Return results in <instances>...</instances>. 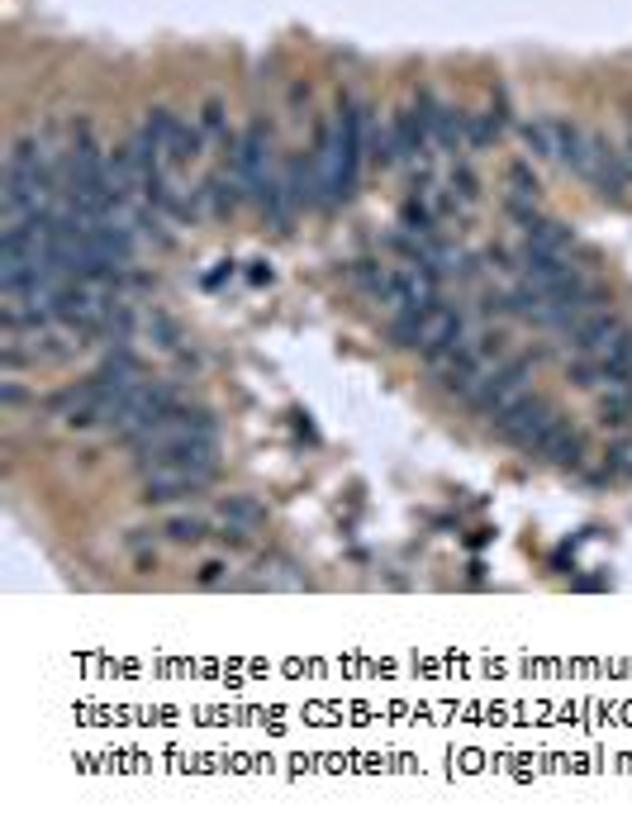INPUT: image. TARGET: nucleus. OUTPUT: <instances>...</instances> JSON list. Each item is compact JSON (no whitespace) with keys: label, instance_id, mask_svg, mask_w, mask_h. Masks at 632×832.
Wrapping results in <instances>:
<instances>
[{"label":"nucleus","instance_id":"obj_1","mask_svg":"<svg viewBox=\"0 0 632 832\" xmlns=\"http://www.w3.org/2000/svg\"><path fill=\"white\" fill-rule=\"evenodd\" d=\"M494 429H500V437L509 447H519V452H529V457H547L552 443L570 429V419L556 410L552 400H542V396H523L514 410H509L504 419H494Z\"/></svg>","mask_w":632,"mask_h":832},{"label":"nucleus","instance_id":"obj_2","mask_svg":"<svg viewBox=\"0 0 632 832\" xmlns=\"http://www.w3.org/2000/svg\"><path fill=\"white\" fill-rule=\"evenodd\" d=\"M529 386H533V357H509V361H500L486 381H480V390L466 404L480 414V419H504L514 404L529 396Z\"/></svg>","mask_w":632,"mask_h":832},{"label":"nucleus","instance_id":"obj_3","mask_svg":"<svg viewBox=\"0 0 632 832\" xmlns=\"http://www.w3.org/2000/svg\"><path fill=\"white\" fill-rule=\"evenodd\" d=\"M590 186L604 195V201H613V205H628V195H632V166H628V158L623 153H613L609 148V139H590V162H585V172H580Z\"/></svg>","mask_w":632,"mask_h":832},{"label":"nucleus","instance_id":"obj_4","mask_svg":"<svg viewBox=\"0 0 632 832\" xmlns=\"http://www.w3.org/2000/svg\"><path fill=\"white\" fill-rule=\"evenodd\" d=\"M215 472H195V466H157V472H143V499L148 505H172V499H190L200 495Z\"/></svg>","mask_w":632,"mask_h":832},{"label":"nucleus","instance_id":"obj_5","mask_svg":"<svg viewBox=\"0 0 632 832\" xmlns=\"http://www.w3.org/2000/svg\"><path fill=\"white\" fill-rule=\"evenodd\" d=\"M466 333H471V324H466V310L457 305H438L424 320V333H418V353H424V361L433 367V361H443L451 347H457Z\"/></svg>","mask_w":632,"mask_h":832},{"label":"nucleus","instance_id":"obj_6","mask_svg":"<svg viewBox=\"0 0 632 832\" xmlns=\"http://www.w3.org/2000/svg\"><path fill=\"white\" fill-rule=\"evenodd\" d=\"M623 328V320L613 310H595L590 320H580L566 333L570 338V357H604V347L613 343V333Z\"/></svg>","mask_w":632,"mask_h":832},{"label":"nucleus","instance_id":"obj_7","mask_svg":"<svg viewBox=\"0 0 632 832\" xmlns=\"http://www.w3.org/2000/svg\"><path fill=\"white\" fill-rule=\"evenodd\" d=\"M219 519H224V538L229 542H248L252 528H262V505L258 499H248V495H224L219 499Z\"/></svg>","mask_w":632,"mask_h":832},{"label":"nucleus","instance_id":"obj_8","mask_svg":"<svg viewBox=\"0 0 632 832\" xmlns=\"http://www.w3.org/2000/svg\"><path fill=\"white\" fill-rule=\"evenodd\" d=\"M552 139H556V162H566L570 172H585V162H590V129H580L576 119H552Z\"/></svg>","mask_w":632,"mask_h":832},{"label":"nucleus","instance_id":"obj_9","mask_svg":"<svg viewBox=\"0 0 632 832\" xmlns=\"http://www.w3.org/2000/svg\"><path fill=\"white\" fill-rule=\"evenodd\" d=\"M243 195H248V191H243V181H238L233 172H215V176H209L200 191H195V201H200V205H205L215 219H229L233 209H238V201H243Z\"/></svg>","mask_w":632,"mask_h":832},{"label":"nucleus","instance_id":"obj_10","mask_svg":"<svg viewBox=\"0 0 632 832\" xmlns=\"http://www.w3.org/2000/svg\"><path fill=\"white\" fill-rule=\"evenodd\" d=\"M523 234H529V244L523 248H537V252H570L576 248V229L562 224V219H537L533 229H523Z\"/></svg>","mask_w":632,"mask_h":832},{"label":"nucleus","instance_id":"obj_11","mask_svg":"<svg viewBox=\"0 0 632 832\" xmlns=\"http://www.w3.org/2000/svg\"><path fill=\"white\" fill-rule=\"evenodd\" d=\"M599 423L604 429H628L632 423V386H609L599 396Z\"/></svg>","mask_w":632,"mask_h":832},{"label":"nucleus","instance_id":"obj_12","mask_svg":"<svg viewBox=\"0 0 632 832\" xmlns=\"http://www.w3.org/2000/svg\"><path fill=\"white\" fill-rule=\"evenodd\" d=\"M176 129H181V119H176L172 110H162V105H157V110H148V119H143V133H148V143H153L162 158L172 153V143H176Z\"/></svg>","mask_w":632,"mask_h":832},{"label":"nucleus","instance_id":"obj_13","mask_svg":"<svg viewBox=\"0 0 632 832\" xmlns=\"http://www.w3.org/2000/svg\"><path fill=\"white\" fill-rule=\"evenodd\" d=\"M195 125H200V133H205V143H229V105L224 100H215L209 96L205 105H200V115H195Z\"/></svg>","mask_w":632,"mask_h":832},{"label":"nucleus","instance_id":"obj_14","mask_svg":"<svg viewBox=\"0 0 632 832\" xmlns=\"http://www.w3.org/2000/svg\"><path fill=\"white\" fill-rule=\"evenodd\" d=\"M547 462H552V466H562V472H576V466L585 462V433H580V429H566V433L552 443Z\"/></svg>","mask_w":632,"mask_h":832},{"label":"nucleus","instance_id":"obj_15","mask_svg":"<svg viewBox=\"0 0 632 832\" xmlns=\"http://www.w3.org/2000/svg\"><path fill=\"white\" fill-rule=\"evenodd\" d=\"M200 148H205L200 125H181V129H176L172 153H167V166H186V162H195V158H200Z\"/></svg>","mask_w":632,"mask_h":832},{"label":"nucleus","instance_id":"obj_16","mask_svg":"<svg viewBox=\"0 0 632 832\" xmlns=\"http://www.w3.org/2000/svg\"><path fill=\"white\" fill-rule=\"evenodd\" d=\"M504 186H509V195H529V201H537L542 181L533 172V162H509L504 166Z\"/></svg>","mask_w":632,"mask_h":832},{"label":"nucleus","instance_id":"obj_17","mask_svg":"<svg viewBox=\"0 0 632 832\" xmlns=\"http://www.w3.org/2000/svg\"><path fill=\"white\" fill-rule=\"evenodd\" d=\"M523 143L533 158H556V139H552V119H529L523 125Z\"/></svg>","mask_w":632,"mask_h":832},{"label":"nucleus","instance_id":"obj_18","mask_svg":"<svg viewBox=\"0 0 632 832\" xmlns=\"http://www.w3.org/2000/svg\"><path fill=\"white\" fill-rule=\"evenodd\" d=\"M172 542H205L209 538V523L195 519V514H176V519H167V528H162Z\"/></svg>","mask_w":632,"mask_h":832},{"label":"nucleus","instance_id":"obj_19","mask_svg":"<svg viewBox=\"0 0 632 832\" xmlns=\"http://www.w3.org/2000/svg\"><path fill=\"white\" fill-rule=\"evenodd\" d=\"M352 281H357L371 300H381L385 281H390V267H385V262H357V267H352Z\"/></svg>","mask_w":632,"mask_h":832},{"label":"nucleus","instance_id":"obj_20","mask_svg":"<svg viewBox=\"0 0 632 832\" xmlns=\"http://www.w3.org/2000/svg\"><path fill=\"white\" fill-rule=\"evenodd\" d=\"M148 338H153L162 353H176V347H181V328H176V320H167L162 310H153V320H148Z\"/></svg>","mask_w":632,"mask_h":832},{"label":"nucleus","instance_id":"obj_21","mask_svg":"<svg viewBox=\"0 0 632 832\" xmlns=\"http://www.w3.org/2000/svg\"><path fill=\"white\" fill-rule=\"evenodd\" d=\"M604 466H609V476L632 480V437H619V443H609Z\"/></svg>","mask_w":632,"mask_h":832},{"label":"nucleus","instance_id":"obj_22","mask_svg":"<svg viewBox=\"0 0 632 832\" xmlns=\"http://www.w3.org/2000/svg\"><path fill=\"white\" fill-rule=\"evenodd\" d=\"M447 186H451V201H461V205H471L476 195H480V181H476V172L466 162H457V172H451Z\"/></svg>","mask_w":632,"mask_h":832},{"label":"nucleus","instance_id":"obj_23","mask_svg":"<svg viewBox=\"0 0 632 832\" xmlns=\"http://www.w3.org/2000/svg\"><path fill=\"white\" fill-rule=\"evenodd\" d=\"M24 404H29V386H20L14 376H6V381H0V410L14 414V410H24Z\"/></svg>","mask_w":632,"mask_h":832},{"label":"nucleus","instance_id":"obj_24","mask_svg":"<svg viewBox=\"0 0 632 832\" xmlns=\"http://www.w3.org/2000/svg\"><path fill=\"white\" fill-rule=\"evenodd\" d=\"M224 581H229V566H224V562H205L200 576H195V585H205V590H215V585H224Z\"/></svg>","mask_w":632,"mask_h":832},{"label":"nucleus","instance_id":"obj_25","mask_svg":"<svg viewBox=\"0 0 632 832\" xmlns=\"http://www.w3.org/2000/svg\"><path fill=\"white\" fill-rule=\"evenodd\" d=\"M623 158H628V166H632V133H628V143H623Z\"/></svg>","mask_w":632,"mask_h":832}]
</instances>
